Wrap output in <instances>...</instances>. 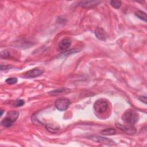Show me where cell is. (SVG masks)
Segmentation results:
<instances>
[{"mask_svg":"<svg viewBox=\"0 0 147 147\" xmlns=\"http://www.w3.org/2000/svg\"><path fill=\"white\" fill-rule=\"evenodd\" d=\"M101 134L105 136H111L115 134L116 131L113 128H107L101 131Z\"/></svg>","mask_w":147,"mask_h":147,"instance_id":"16","label":"cell"},{"mask_svg":"<svg viewBox=\"0 0 147 147\" xmlns=\"http://www.w3.org/2000/svg\"><path fill=\"white\" fill-rule=\"evenodd\" d=\"M19 116V113L16 111H9L6 117L1 121V124L2 126L9 127L13 125V123L16 122Z\"/></svg>","mask_w":147,"mask_h":147,"instance_id":"2","label":"cell"},{"mask_svg":"<svg viewBox=\"0 0 147 147\" xmlns=\"http://www.w3.org/2000/svg\"><path fill=\"white\" fill-rule=\"evenodd\" d=\"M88 138L96 142L103 143V144L110 145H114L115 144L113 140L103 137L99 136H89Z\"/></svg>","mask_w":147,"mask_h":147,"instance_id":"6","label":"cell"},{"mask_svg":"<svg viewBox=\"0 0 147 147\" xmlns=\"http://www.w3.org/2000/svg\"><path fill=\"white\" fill-rule=\"evenodd\" d=\"M121 3L122 2L121 1H110L111 6L116 9H118L121 7Z\"/></svg>","mask_w":147,"mask_h":147,"instance_id":"17","label":"cell"},{"mask_svg":"<svg viewBox=\"0 0 147 147\" xmlns=\"http://www.w3.org/2000/svg\"><path fill=\"white\" fill-rule=\"evenodd\" d=\"M79 51L76 50V49H70V50H66L63 51V52H61V53H60L58 56L59 57H63L65 56H67L68 55H70L71 54L75 53L78 52Z\"/></svg>","mask_w":147,"mask_h":147,"instance_id":"15","label":"cell"},{"mask_svg":"<svg viewBox=\"0 0 147 147\" xmlns=\"http://www.w3.org/2000/svg\"><path fill=\"white\" fill-rule=\"evenodd\" d=\"M116 126L120 130H121L122 131H123V132L128 134H130V135H133L136 133V129L134 126H133V125H121V124H118L117 123L116 124Z\"/></svg>","mask_w":147,"mask_h":147,"instance_id":"7","label":"cell"},{"mask_svg":"<svg viewBox=\"0 0 147 147\" xmlns=\"http://www.w3.org/2000/svg\"><path fill=\"white\" fill-rule=\"evenodd\" d=\"M69 91V90L66 88H58L53 91H51L50 92H49V94L51 95H58V94H63L65 92H68Z\"/></svg>","mask_w":147,"mask_h":147,"instance_id":"13","label":"cell"},{"mask_svg":"<svg viewBox=\"0 0 147 147\" xmlns=\"http://www.w3.org/2000/svg\"><path fill=\"white\" fill-rule=\"evenodd\" d=\"M138 99L145 104H146V96H139Z\"/></svg>","mask_w":147,"mask_h":147,"instance_id":"21","label":"cell"},{"mask_svg":"<svg viewBox=\"0 0 147 147\" xmlns=\"http://www.w3.org/2000/svg\"><path fill=\"white\" fill-rule=\"evenodd\" d=\"M95 35L96 37L101 41H106L107 38L106 32L101 27H98L95 30Z\"/></svg>","mask_w":147,"mask_h":147,"instance_id":"8","label":"cell"},{"mask_svg":"<svg viewBox=\"0 0 147 147\" xmlns=\"http://www.w3.org/2000/svg\"><path fill=\"white\" fill-rule=\"evenodd\" d=\"M10 56V52L9 51H4L1 52V58L7 59V58H9Z\"/></svg>","mask_w":147,"mask_h":147,"instance_id":"20","label":"cell"},{"mask_svg":"<svg viewBox=\"0 0 147 147\" xmlns=\"http://www.w3.org/2000/svg\"><path fill=\"white\" fill-rule=\"evenodd\" d=\"M17 79L16 78H9L7 79H6L5 82L7 83L8 84H14L17 82Z\"/></svg>","mask_w":147,"mask_h":147,"instance_id":"18","label":"cell"},{"mask_svg":"<svg viewBox=\"0 0 147 147\" xmlns=\"http://www.w3.org/2000/svg\"><path fill=\"white\" fill-rule=\"evenodd\" d=\"M71 42L68 38L63 39L59 43V48L61 51H66L71 46Z\"/></svg>","mask_w":147,"mask_h":147,"instance_id":"10","label":"cell"},{"mask_svg":"<svg viewBox=\"0 0 147 147\" xmlns=\"http://www.w3.org/2000/svg\"><path fill=\"white\" fill-rule=\"evenodd\" d=\"M108 108V103L107 102L103 99H100L97 100L94 105V110L98 113H105Z\"/></svg>","mask_w":147,"mask_h":147,"instance_id":"3","label":"cell"},{"mask_svg":"<svg viewBox=\"0 0 147 147\" xmlns=\"http://www.w3.org/2000/svg\"><path fill=\"white\" fill-rule=\"evenodd\" d=\"M100 3V1H81L79 3V5L83 7H91L98 5Z\"/></svg>","mask_w":147,"mask_h":147,"instance_id":"11","label":"cell"},{"mask_svg":"<svg viewBox=\"0 0 147 147\" xmlns=\"http://www.w3.org/2000/svg\"><path fill=\"white\" fill-rule=\"evenodd\" d=\"M135 15L140 20L146 22V14L144 11L141 10H137V11H136Z\"/></svg>","mask_w":147,"mask_h":147,"instance_id":"14","label":"cell"},{"mask_svg":"<svg viewBox=\"0 0 147 147\" xmlns=\"http://www.w3.org/2000/svg\"><path fill=\"white\" fill-rule=\"evenodd\" d=\"M3 114V110H1V116H2Z\"/></svg>","mask_w":147,"mask_h":147,"instance_id":"22","label":"cell"},{"mask_svg":"<svg viewBox=\"0 0 147 147\" xmlns=\"http://www.w3.org/2000/svg\"><path fill=\"white\" fill-rule=\"evenodd\" d=\"M70 104H71V102L68 99L60 98V99H57L55 101V106L56 108L59 111H65L68 108Z\"/></svg>","mask_w":147,"mask_h":147,"instance_id":"4","label":"cell"},{"mask_svg":"<svg viewBox=\"0 0 147 147\" xmlns=\"http://www.w3.org/2000/svg\"><path fill=\"white\" fill-rule=\"evenodd\" d=\"M138 119V114L132 109L126 110L122 115V119L126 124L133 125L137 122Z\"/></svg>","mask_w":147,"mask_h":147,"instance_id":"1","label":"cell"},{"mask_svg":"<svg viewBox=\"0 0 147 147\" xmlns=\"http://www.w3.org/2000/svg\"><path fill=\"white\" fill-rule=\"evenodd\" d=\"M24 104H25V102H24V100H22V99H17L14 102L13 105L14 106V107H21V106H23Z\"/></svg>","mask_w":147,"mask_h":147,"instance_id":"19","label":"cell"},{"mask_svg":"<svg viewBox=\"0 0 147 147\" xmlns=\"http://www.w3.org/2000/svg\"><path fill=\"white\" fill-rule=\"evenodd\" d=\"M44 70L41 67H36L26 72L24 74V77L26 78H34L41 75Z\"/></svg>","mask_w":147,"mask_h":147,"instance_id":"5","label":"cell"},{"mask_svg":"<svg viewBox=\"0 0 147 147\" xmlns=\"http://www.w3.org/2000/svg\"><path fill=\"white\" fill-rule=\"evenodd\" d=\"M13 47L21 48H27L33 45V43L25 40H18L13 42Z\"/></svg>","mask_w":147,"mask_h":147,"instance_id":"9","label":"cell"},{"mask_svg":"<svg viewBox=\"0 0 147 147\" xmlns=\"http://www.w3.org/2000/svg\"><path fill=\"white\" fill-rule=\"evenodd\" d=\"M45 127L51 133H56L60 129L59 126L54 123L47 124Z\"/></svg>","mask_w":147,"mask_h":147,"instance_id":"12","label":"cell"}]
</instances>
